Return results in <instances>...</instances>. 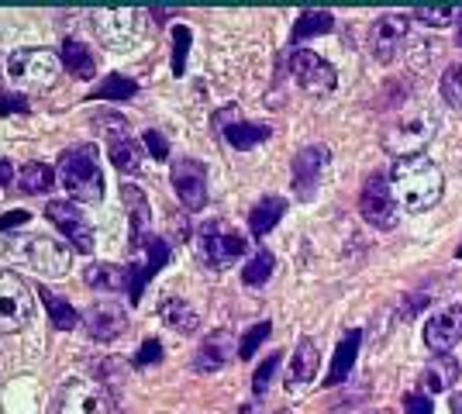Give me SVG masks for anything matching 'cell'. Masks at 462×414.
<instances>
[{
	"label": "cell",
	"mask_w": 462,
	"mask_h": 414,
	"mask_svg": "<svg viewBox=\"0 0 462 414\" xmlns=\"http://www.w3.org/2000/svg\"><path fill=\"white\" fill-rule=\"evenodd\" d=\"M269 332H273V325H269V321H259L256 328H249V332L242 335V342H238V356H242V360H252L259 345L269 338Z\"/></svg>",
	"instance_id": "74e56055"
},
{
	"label": "cell",
	"mask_w": 462,
	"mask_h": 414,
	"mask_svg": "<svg viewBox=\"0 0 462 414\" xmlns=\"http://www.w3.org/2000/svg\"><path fill=\"white\" fill-rule=\"evenodd\" d=\"M332 28H334V18L328 11H304V14L297 18V25H293L290 42H308V38L325 35V31H332Z\"/></svg>",
	"instance_id": "83f0119b"
},
{
	"label": "cell",
	"mask_w": 462,
	"mask_h": 414,
	"mask_svg": "<svg viewBox=\"0 0 462 414\" xmlns=\"http://www.w3.org/2000/svg\"><path fill=\"white\" fill-rule=\"evenodd\" d=\"M459 360L456 356H435V360L428 362V369H425V387L432 390V393H441V390H449L456 380H459Z\"/></svg>",
	"instance_id": "484cf974"
},
{
	"label": "cell",
	"mask_w": 462,
	"mask_h": 414,
	"mask_svg": "<svg viewBox=\"0 0 462 414\" xmlns=\"http://www.w3.org/2000/svg\"><path fill=\"white\" fill-rule=\"evenodd\" d=\"M376 414H393V411H376Z\"/></svg>",
	"instance_id": "681fc988"
},
{
	"label": "cell",
	"mask_w": 462,
	"mask_h": 414,
	"mask_svg": "<svg viewBox=\"0 0 462 414\" xmlns=\"http://www.w3.org/2000/svg\"><path fill=\"white\" fill-rule=\"evenodd\" d=\"M145 149H149L155 159H166V155H169V145H166V138H162L159 131H145Z\"/></svg>",
	"instance_id": "7bdbcfd3"
},
{
	"label": "cell",
	"mask_w": 462,
	"mask_h": 414,
	"mask_svg": "<svg viewBox=\"0 0 462 414\" xmlns=\"http://www.w3.org/2000/svg\"><path fill=\"white\" fill-rule=\"evenodd\" d=\"M273 266H276V259L269 249H259L256 256L245 262V269H242V280L249 286H262L269 277H273Z\"/></svg>",
	"instance_id": "836d02e7"
},
{
	"label": "cell",
	"mask_w": 462,
	"mask_h": 414,
	"mask_svg": "<svg viewBox=\"0 0 462 414\" xmlns=\"http://www.w3.org/2000/svg\"><path fill=\"white\" fill-rule=\"evenodd\" d=\"M25 221H28L25 211H11V214H4V218H0V235L7 232V228H18V225H25Z\"/></svg>",
	"instance_id": "ee69618b"
},
{
	"label": "cell",
	"mask_w": 462,
	"mask_h": 414,
	"mask_svg": "<svg viewBox=\"0 0 462 414\" xmlns=\"http://www.w3.org/2000/svg\"><path fill=\"white\" fill-rule=\"evenodd\" d=\"M425 304H428V294H414L411 301L404 304V321H411L414 314H417V310L425 308Z\"/></svg>",
	"instance_id": "f6af8a7d"
},
{
	"label": "cell",
	"mask_w": 462,
	"mask_h": 414,
	"mask_svg": "<svg viewBox=\"0 0 462 414\" xmlns=\"http://www.w3.org/2000/svg\"><path fill=\"white\" fill-rule=\"evenodd\" d=\"M452 414H462V393L452 397Z\"/></svg>",
	"instance_id": "7dc6e473"
},
{
	"label": "cell",
	"mask_w": 462,
	"mask_h": 414,
	"mask_svg": "<svg viewBox=\"0 0 462 414\" xmlns=\"http://www.w3.org/2000/svg\"><path fill=\"white\" fill-rule=\"evenodd\" d=\"M83 280L94 286V290H125L128 286L131 294V280H128V269L114 266V262H90Z\"/></svg>",
	"instance_id": "603a6c76"
},
{
	"label": "cell",
	"mask_w": 462,
	"mask_h": 414,
	"mask_svg": "<svg viewBox=\"0 0 462 414\" xmlns=\"http://www.w3.org/2000/svg\"><path fill=\"white\" fill-rule=\"evenodd\" d=\"M121 197H125V204H128L131 242H135V245H145L149 218H153V211H149V197H145V194H142L138 186H131V183H125V186H121Z\"/></svg>",
	"instance_id": "7402d4cb"
},
{
	"label": "cell",
	"mask_w": 462,
	"mask_h": 414,
	"mask_svg": "<svg viewBox=\"0 0 462 414\" xmlns=\"http://www.w3.org/2000/svg\"><path fill=\"white\" fill-rule=\"evenodd\" d=\"M432 135H435V118H432V114H417V118H408V121H400V125L390 128L386 149L397 155V159L421 155V149L428 145Z\"/></svg>",
	"instance_id": "8fae6325"
},
{
	"label": "cell",
	"mask_w": 462,
	"mask_h": 414,
	"mask_svg": "<svg viewBox=\"0 0 462 414\" xmlns=\"http://www.w3.org/2000/svg\"><path fill=\"white\" fill-rule=\"evenodd\" d=\"M45 214H49L52 225L66 235V242H70L77 253H83V256L94 253V228H90V221L83 218L79 207L66 204V201H52V204L45 207Z\"/></svg>",
	"instance_id": "30bf717a"
},
{
	"label": "cell",
	"mask_w": 462,
	"mask_h": 414,
	"mask_svg": "<svg viewBox=\"0 0 462 414\" xmlns=\"http://www.w3.org/2000/svg\"><path fill=\"white\" fill-rule=\"evenodd\" d=\"M228 356H231V332H214V335L197 349L194 369H197V373H218V369L228 362Z\"/></svg>",
	"instance_id": "44dd1931"
},
{
	"label": "cell",
	"mask_w": 462,
	"mask_h": 414,
	"mask_svg": "<svg viewBox=\"0 0 462 414\" xmlns=\"http://www.w3.org/2000/svg\"><path fill=\"white\" fill-rule=\"evenodd\" d=\"M138 94V83L128 77H121V73H114V77H107L94 90V97H103V101H131Z\"/></svg>",
	"instance_id": "e575fe53"
},
{
	"label": "cell",
	"mask_w": 462,
	"mask_h": 414,
	"mask_svg": "<svg viewBox=\"0 0 462 414\" xmlns=\"http://www.w3.org/2000/svg\"><path fill=\"white\" fill-rule=\"evenodd\" d=\"M276 366H280V356H269V360H266L256 369V377H252V393H256V397H262V393H266L269 380H273V373H276Z\"/></svg>",
	"instance_id": "f35d334b"
},
{
	"label": "cell",
	"mask_w": 462,
	"mask_h": 414,
	"mask_svg": "<svg viewBox=\"0 0 462 414\" xmlns=\"http://www.w3.org/2000/svg\"><path fill=\"white\" fill-rule=\"evenodd\" d=\"M159 360H162V345H159V338H149V342H142V349L135 356V366H149V362Z\"/></svg>",
	"instance_id": "ab89813d"
},
{
	"label": "cell",
	"mask_w": 462,
	"mask_h": 414,
	"mask_svg": "<svg viewBox=\"0 0 462 414\" xmlns=\"http://www.w3.org/2000/svg\"><path fill=\"white\" fill-rule=\"evenodd\" d=\"M59 183L79 204H97L103 197V170L94 145H77L59 159Z\"/></svg>",
	"instance_id": "7a4b0ae2"
},
{
	"label": "cell",
	"mask_w": 462,
	"mask_h": 414,
	"mask_svg": "<svg viewBox=\"0 0 462 414\" xmlns=\"http://www.w3.org/2000/svg\"><path fill=\"white\" fill-rule=\"evenodd\" d=\"M459 259H462V245H459Z\"/></svg>",
	"instance_id": "f907efd6"
},
{
	"label": "cell",
	"mask_w": 462,
	"mask_h": 414,
	"mask_svg": "<svg viewBox=\"0 0 462 414\" xmlns=\"http://www.w3.org/2000/svg\"><path fill=\"white\" fill-rule=\"evenodd\" d=\"M221 131L231 142V149H238V153H245V149L259 145L262 138H269V125H249V121H231V125H221Z\"/></svg>",
	"instance_id": "4316f807"
},
{
	"label": "cell",
	"mask_w": 462,
	"mask_h": 414,
	"mask_svg": "<svg viewBox=\"0 0 462 414\" xmlns=\"http://www.w3.org/2000/svg\"><path fill=\"white\" fill-rule=\"evenodd\" d=\"M321 366V349L314 338H301L293 345V360H290V373H286V384L290 387H301V384H310L314 373Z\"/></svg>",
	"instance_id": "ac0fdd59"
},
{
	"label": "cell",
	"mask_w": 462,
	"mask_h": 414,
	"mask_svg": "<svg viewBox=\"0 0 462 414\" xmlns=\"http://www.w3.org/2000/svg\"><path fill=\"white\" fill-rule=\"evenodd\" d=\"M62 73V55L52 49H18L7 59V77L21 90H49Z\"/></svg>",
	"instance_id": "3957f363"
},
{
	"label": "cell",
	"mask_w": 462,
	"mask_h": 414,
	"mask_svg": "<svg viewBox=\"0 0 462 414\" xmlns=\"http://www.w3.org/2000/svg\"><path fill=\"white\" fill-rule=\"evenodd\" d=\"M62 66L79 79H90L97 73L94 52L87 49V42H79V38H66V42H62Z\"/></svg>",
	"instance_id": "cb8c5ba5"
},
{
	"label": "cell",
	"mask_w": 462,
	"mask_h": 414,
	"mask_svg": "<svg viewBox=\"0 0 462 414\" xmlns=\"http://www.w3.org/2000/svg\"><path fill=\"white\" fill-rule=\"evenodd\" d=\"M408 38V14H384L369 31V52L380 62H393V55L404 49Z\"/></svg>",
	"instance_id": "9a60e30c"
},
{
	"label": "cell",
	"mask_w": 462,
	"mask_h": 414,
	"mask_svg": "<svg viewBox=\"0 0 462 414\" xmlns=\"http://www.w3.org/2000/svg\"><path fill=\"white\" fill-rule=\"evenodd\" d=\"M52 183H55V173H52L45 162H28L25 170L18 173V186L25 194H49Z\"/></svg>",
	"instance_id": "f546056e"
},
{
	"label": "cell",
	"mask_w": 462,
	"mask_h": 414,
	"mask_svg": "<svg viewBox=\"0 0 462 414\" xmlns=\"http://www.w3.org/2000/svg\"><path fill=\"white\" fill-rule=\"evenodd\" d=\"M38 297H42V304H45V310H49V318H52V325H55V328H62V332L77 328L79 314L73 310V304H66L62 297H55V294H49V290H38Z\"/></svg>",
	"instance_id": "4dcf8cb0"
},
{
	"label": "cell",
	"mask_w": 462,
	"mask_h": 414,
	"mask_svg": "<svg viewBox=\"0 0 462 414\" xmlns=\"http://www.w3.org/2000/svg\"><path fill=\"white\" fill-rule=\"evenodd\" d=\"M197 235H201V256L214 269H225L235 259L245 256V235L235 232L225 221H207Z\"/></svg>",
	"instance_id": "5b68a950"
},
{
	"label": "cell",
	"mask_w": 462,
	"mask_h": 414,
	"mask_svg": "<svg viewBox=\"0 0 462 414\" xmlns=\"http://www.w3.org/2000/svg\"><path fill=\"white\" fill-rule=\"evenodd\" d=\"M459 46H462V14H459Z\"/></svg>",
	"instance_id": "c3c4849f"
},
{
	"label": "cell",
	"mask_w": 462,
	"mask_h": 414,
	"mask_svg": "<svg viewBox=\"0 0 462 414\" xmlns=\"http://www.w3.org/2000/svg\"><path fill=\"white\" fill-rule=\"evenodd\" d=\"M432 397H425V393H408L404 397V411L408 414H432Z\"/></svg>",
	"instance_id": "60d3db41"
},
{
	"label": "cell",
	"mask_w": 462,
	"mask_h": 414,
	"mask_svg": "<svg viewBox=\"0 0 462 414\" xmlns=\"http://www.w3.org/2000/svg\"><path fill=\"white\" fill-rule=\"evenodd\" d=\"M14 253L25 259L35 273H42V277H66L70 266H73L70 249H66L62 242H55V238H45V235L28 238L25 245H18Z\"/></svg>",
	"instance_id": "8992f818"
},
{
	"label": "cell",
	"mask_w": 462,
	"mask_h": 414,
	"mask_svg": "<svg viewBox=\"0 0 462 414\" xmlns=\"http://www.w3.org/2000/svg\"><path fill=\"white\" fill-rule=\"evenodd\" d=\"M90 25L107 49H128L138 31V11H94Z\"/></svg>",
	"instance_id": "4fadbf2b"
},
{
	"label": "cell",
	"mask_w": 462,
	"mask_h": 414,
	"mask_svg": "<svg viewBox=\"0 0 462 414\" xmlns=\"http://www.w3.org/2000/svg\"><path fill=\"white\" fill-rule=\"evenodd\" d=\"M359 342H362L359 328H352L349 335L338 342L332 369H328V377H325V387H338V384H345V380H349V373H352V366H356V356H359Z\"/></svg>",
	"instance_id": "ffe728a7"
},
{
	"label": "cell",
	"mask_w": 462,
	"mask_h": 414,
	"mask_svg": "<svg viewBox=\"0 0 462 414\" xmlns=\"http://www.w3.org/2000/svg\"><path fill=\"white\" fill-rule=\"evenodd\" d=\"M390 190H393V201L397 207L421 214V211H432L441 201V170L438 162H432L428 155H408V159H397L393 170H390Z\"/></svg>",
	"instance_id": "6da1fadb"
},
{
	"label": "cell",
	"mask_w": 462,
	"mask_h": 414,
	"mask_svg": "<svg viewBox=\"0 0 462 414\" xmlns=\"http://www.w3.org/2000/svg\"><path fill=\"white\" fill-rule=\"evenodd\" d=\"M417 21H425V25L432 28H449L459 21V7H449V4H421V7H414L411 11Z\"/></svg>",
	"instance_id": "d6a6232c"
},
{
	"label": "cell",
	"mask_w": 462,
	"mask_h": 414,
	"mask_svg": "<svg viewBox=\"0 0 462 414\" xmlns=\"http://www.w3.org/2000/svg\"><path fill=\"white\" fill-rule=\"evenodd\" d=\"M25 111H28L25 94H4L0 97V114H25Z\"/></svg>",
	"instance_id": "b9f144b4"
},
{
	"label": "cell",
	"mask_w": 462,
	"mask_h": 414,
	"mask_svg": "<svg viewBox=\"0 0 462 414\" xmlns=\"http://www.w3.org/2000/svg\"><path fill=\"white\" fill-rule=\"evenodd\" d=\"M11 177H14L11 162H7V159H0V186H7V183H11Z\"/></svg>",
	"instance_id": "bcb514c9"
},
{
	"label": "cell",
	"mask_w": 462,
	"mask_h": 414,
	"mask_svg": "<svg viewBox=\"0 0 462 414\" xmlns=\"http://www.w3.org/2000/svg\"><path fill=\"white\" fill-rule=\"evenodd\" d=\"M462 338V304H452L441 314H435L425 328V342L435 356H452V345H459Z\"/></svg>",
	"instance_id": "2e32d148"
},
{
	"label": "cell",
	"mask_w": 462,
	"mask_h": 414,
	"mask_svg": "<svg viewBox=\"0 0 462 414\" xmlns=\"http://www.w3.org/2000/svg\"><path fill=\"white\" fill-rule=\"evenodd\" d=\"M397 201H393V190H390V177L376 173L369 177L362 186L359 197V214L373 225V228H393L397 225Z\"/></svg>",
	"instance_id": "52a82bcc"
},
{
	"label": "cell",
	"mask_w": 462,
	"mask_h": 414,
	"mask_svg": "<svg viewBox=\"0 0 462 414\" xmlns=\"http://www.w3.org/2000/svg\"><path fill=\"white\" fill-rule=\"evenodd\" d=\"M162 318H166V325L169 328H177V332H194L201 321H197V310L190 308L186 301L180 297H166L162 301Z\"/></svg>",
	"instance_id": "f1b7e54d"
},
{
	"label": "cell",
	"mask_w": 462,
	"mask_h": 414,
	"mask_svg": "<svg viewBox=\"0 0 462 414\" xmlns=\"http://www.w3.org/2000/svg\"><path fill=\"white\" fill-rule=\"evenodd\" d=\"M83 318H87L90 338H101V342H111V338H118L128 328V314L121 308H114V304H94Z\"/></svg>",
	"instance_id": "e0dca14e"
},
{
	"label": "cell",
	"mask_w": 462,
	"mask_h": 414,
	"mask_svg": "<svg viewBox=\"0 0 462 414\" xmlns=\"http://www.w3.org/2000/svg\"><path fill=\"white\" fill-rule=\"evenodd\" d=\"M31 314H35V294L18 273L0 269V332H21Z\"/></svg>",
	"instance_id": "277c9868"
},
{
	"label": "cell",
	"mask_w": 462,
	"mask_h": 414,
	"mask_svg": "<svg viewBox=\"0 0 462 414\" xmlns=\"http://www.w3.org/2000/svg\"><path fill=\"white\" fill-rule=\"evenodd\" d=\"M328 170V149L325 145H308L293 155V194L301 201H310L321 186V177Z\"/></svg>",
	"instance_id": "7c38bea8"
},
{
	"label": "cell",
	"mask_w": 462,
	"mask_h": 414,
	"mask_svg": "<svg viewBox=\"0 0 462 414\" xmlns=\"http://www.w3.org/2000/svg\"><path fill=\"white\" fill-rule=\"evenodd\" d=\"M283 214H286V201L283 197H262L252 207V214H249V228H252V235H269L280 225Z\"/></svg>",
	"instance_id": "d4e9b609"
},
{
	"label": "cell",
	"mask_w": 462,
	"mask_h": 414,
	"mask_svg": "<svg viewBox=\"0 0 462 414\" xmlns=\"http://www.w3.org/2000/svg\"><path fill=\"white\" fill-rule=\"evenodd\" d=\"M166 259H169V242H166V238H149V256H145V262L135 266V277H131V301H135V304L142 301L145 284L166 266Z\"/></svg>",
	"instance_id": "d6986e66"
},
{
	"label": "cell",
	"mask_w": 462,
	"mask_h": 414,
	"mask_svg": "<svg viewBox=\"0 0 462 414\" xmlns=\"http://www.w3.org/2000/svg\"><path fill=\"white\" fill-rule=\"evenodd\" d=\"M169 180L177 186V194H180L186 211H201L207 204V170L197 159H177Z\"/></svg>",
	"instance_id": "5bb4252c"
},
{
	"label": "cell",
	"mask_w": 462,
	"mask_h": 414,
	"mask_svg": "<svg viewBox=\"0 0 462 414\" xmlns=\"http://www.w3.org/2000/svg\"><path fill=\"white\" fill-rule=\"evenodd\" d=\"M190 28L177 25L173 28V77H183L186 73V52H190Z\"/></svg>",
	"instance_id": "8d00e7d4"
},
{
	"label": "cell",
	"mask_w": 462,
	"mask_h": 414,
	"mask_svg": "<svg viewBox=\"0 0 462 414\" xmlns=\"http://www.w3.org/2000/svg\"><path fill=\"white\" fill-rule=\"evenodd\" d=\"M441 97L456 114H462V59L441 73Z\"/></svg>",
	"instance_id": "d590c367"
},
{
	"label": "cell",
	"mask_w": 462,
	"mask_h": 414,
	"mask_svg": "<svg viewBox=\"0 0 462 414\" xmlns=\"http://www.w3.org/2000/svg\"><path fill=\"white\" fill-rule=\"evenodd\" d=\"M290 70H293V79L314 94V97H325V94H332L338 77H334L332 62L328 59H321L318 52H308V49H297L290 55Z\"/></svg>",
	"instance_id": "9c48e42d"
},
{
	"label": "cell",
	"mask_w": 462,
	"mask_h": 414,
	"mask_svg": "<svg viewBox=\"0 0 462 414\" xmlns=\"http://www.w3.org/2000/svg\"><path fill=\"white\" fill-rule=\"evenodd\" d=\"M55 414H111V397L94 380H73L55 393Z\"/></svg>",
	"instance_id": "ba28073f"
},
{
	"label": "cell",
	"mask_w": 462,
	"mask_h": 414,
	"mask_svg": "<svg viewBox=\"0 0 462 414\" xmlns=\"http://www.w3.org/2000/svg\"><path fill=\"white\" fill-rule=\"evenodd\" d=\"M111 159H114V166L121 173H138L142 170V149L131 142L128 135H121V138L111 142Z\"/></svg>",
	"instance_id": "1f68e13d"
}]
</instances>
